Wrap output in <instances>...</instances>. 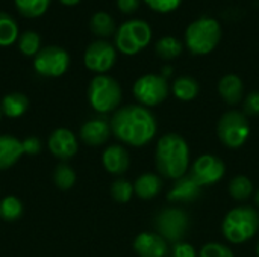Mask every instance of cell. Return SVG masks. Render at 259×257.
Masks as SVG:
<instances>
[{"mask_svg": "<svg viewBox=\"0 0 259 257\" xmlns=\"http://www.w3.org/2000/svg\"><path fill=\"white\" fill-rule=\"evenodd\" d=\"M109 124L114 136L131 147L149 144L158 130L155 115L141 105H129L117 109Z\"/></svg>", "mask_w": 259, "mask_h": 257, "instance_id": "1", "label": "cell"}, {"mask_svg": "<svg viewBox=\"0 0 259 257\" xmlns=\"http://www.w3.org/2000/svg\"><path fill=\"white\" fill-rule=\"evenodd\" d=\"M155 164L161 176L178 180L185 176L190 165V147L178 133H165L159 138L155 151Z\"/></svg>", "mask_w": 259, "mask_h": 257, "instance_id": "2", "label": "cell"}, {"mask_svg": "<svg viewBox=\"0 0 259 257\" xmlns=\"http://www.w3.org/2000/svg\"><path fill=\"white\" fill-rule=\"evenodd\" d=\"M259 230V212L250 206H240L229 211L223 220L222 232L232 244H243L252 239Z\"/></svg>", "mask_w": 259, "mask_h": 257, "instance_id": "3", "label": "cell"}, {"mask_svg": "<svg viewBox=\"0 0 259 257\" xmlns=\"http://www.w3.org/2000/svg\"><path fill=\"white\" fill-rule=\"evenodd\" d=\"M222 38V27L217 20L202 17L193 21L185 32V42L191 53L208 55L211 53Z\"/></svg>", "mask_w": 259, "mask_h": 257, "instance_id": "4", "label": "cell"}, {"mask_svg": "<svg viewBox=\"0 0 259 257\" xmlns=\"http://www.w3.org/2000/svg\"><path fill=\"white\" fill-rule=\"evenodd\" d=\"M88 101L91 108L99 114H109L112 111H117L121 103L120 83L111 76L97 74L90 82Z\"/></svg>", "mask_w": 259, "mask_h": 257, "instance_id": "5", "label": "cell"}, {"mask_svg": "<svg viewBox=\"0 0 259 257\" xmlns=\"http://www.w3.org/2000/svg\"><path fill=\"white\" fill-rule=\"evenodd\" d=\"M152 39V29L143 20H131L120 26L115 32V45L117 48L127 56L137 55Z\"/></svg>", "mask_w": 259, "mask_h": 257, "instance_id": "6", "label": "cell"}, {"mask_svg": "<svg viewBox=\"0 0 259 257\" xmlns=\"http://www.w3.org/2000/svg\"><path fill=\"white\" fill-rule=\"evenodd\" d=\"M217 135L220 142L228 148H240L246 144L250 135V126L244 114L238 111H229L219 120Z\"/></svg>", "mask_w": 259, "mask_h": 257, "instance_id": "7", "label": "cell"}, {"mask_svg": "<svg viewBox=\"0 0 259 257\" xmlns=\"http://www.w3.org/2000/svg\"><path fill=\"white\" fill-rule=\"evenodd\" d=\"M155 227L158 230V235H161L167 242L178 244L182 242L184 236L187 235L190 218L182 209L168 208L158 214L155 220Z\"/></svg>", "mask_w": 259, "mask_h": 257, "instance_id": "8", "label": "cell"}, {"mask_svg": "<svg viewBox=\"0 0 259 257\" xmlns=\"http://www.w3.org/2000/svg\"><path fill=\"white\" fill-rule=\"evenodd\" d=\"M134 97L144 108L158 106L168 97V83L164 76L144 74L134 83Z\"/></svg>", "mask_w": 259, "mask_h": 257, "instance_id": "9", "label": "cell"}, {"mask_svg": "<svg viewBox=\"0 0 259 257\" xmlns=\"http://www.w3.org/2000/svg\"><path fill=\"white\" fill-rule=\"evenodd\" d=\"M68 67L70 55L58 45L42 47L33 59V68L42 77H59L68 70Z\"/></svg>", "mask_w": 259, "mask_h": 257, "instance_id": "10", "label": "cell"}, {"mask_svg": "<svg viewBox=\"0 0 259 257\" xmlns=\"http://www.w3.org/2000/svg\"><path fill=\"white\" fill-rule=\"evenodd\" d=\"M115 59H117L115 47L103 39L91 42L83 55L85 67L97 74H105L106 71H109L114 67Z\"/></svg>", "mask_w": 259, "mask_h": 257, "instance_id": "11", "label": "cell"}, {"mask_svg": "<svg viewBox=\"0 0 259 257\" xmlns=\"http://www.w3.org/2000/svg\"><path fill=\"white\" fill-rule=\"evenodd\" d=\"M226 173V165L223 161L214 155L199 156L191 167V177L199 186H211L219 183Z\"/></svg>", "mask_w": 259, "mask_h": 257, "instance_id": "12", "label": "cell"}, {"mask_svg": "<svg viewBox=\"0 0 259 257\" xmlns=\"http://www.w3.org/2000/svg\"><path fill=\"white\" fill-rule=\"evenodd\" d=\"M47 147L56 159L68 161L76 156L79 150V142H77L76 135L71 130L65 127H59L50 133Z\"/></svg>", "mask_w": 259, "mask_h": 257, "instance_id": "13", "label": "cell"}, {"mask_svg": "<svg viewBox=\"0 0 259 257\" xmlns=\"http://www.w3.org/2000/svg\"><path fill=\"white\" fill-rule=\"evenodd\" d=\"M134 251L140 257H165L168 254V245L161 235L143 232L134 239Z\"/></svg>", "mask_w": 259, "mask_h": 257, "instance_id": "14", "label": "cell"}, {"mask_svg": "<svg viewBox=\"0 0 259 257\" xmlns=\"http://www.w3.org/2000/svg\"><path fill=\"white\" fill-rule=\"evenodd\" d=\"M111 124L103 118H93L82 124L79 136L90 147L103 145L111 136Z\"/></svg>", "mask_w": 259, "mask_h": 257, "instance_id": "15", "label": "cell"}, {"mask_svg": "<svg viewBox=\"0 0 259 257\" xmlns=\"http://www.w3.org/2000/svg\"><path fill=\"white\" fill-rule=\"evenodd\" d=\"M102 164H103V168L109 174L121 176L129 170V165H131L129 153L123 145H118V144L109 145L105 148L102 155Z\"/></svg>", "mask_w": 259, "mask_h": 257, "instance_id": "16", "label": "cell"}, {"mask_svg": "<svg viewBox=\"0 0 259 257\" xmlns=\"http://www.w3.org/2000/svg\"><path fill=\"white\" fill-rule=\"evenodd\" d=\"M202 194V186L196 183L191 176H184L178 179L167 194V200L170 203H191L196 201Z\"/></svg>", "mask_w": 259, "mask_h": 257, "instance_id": "17", "label": "cell"}, {"mask_svg": "<svg viewBox=\"0 0 259 257\" xmlns=\"http://www.w3.org/2000/svg\"><path fill=\"white\" fill-rule=\"evenodd\" d=\"M23 153L21 141L11 135H0V171L14 167Z\"/></svg>", "mask_w": 259, "mask_h": 257, "instance_id": "18", "label": "cell"}, {"mask_svg": "<svg viewBox=\"0 0 259 257\" xmlns=\"http://www.w3.org/2000/svg\"><path fill=\"white\" fill-rule=\"evenodd\" d=\"M134 191L141 200H153L162 191V179L153 173H144L135 180Z\"/></svg>", "mask_w": 259, "mask_h": 257, "instance_id": "19", "label": "cell"}, {"mask_svg": "<svg viewBox=\"0 0 259 257\" xmlns=\"http://www.w3.org/2000/svg\"><path fill=\"white\" fill-rule=\"evenodd\" d=\"M244 92L243 80L237 74H226L219 82V94L228 105H237L241 101Z\"/></svg>", "mask_w": 259, "mask_h": 257, "instance_id": "20", "label": "cell"}, {"mask_svg": "<svg viewBox=\"0 0 259 257\" xmlns=\"http://www.w3.org/2000/svg\"><path fill=\"white\" fill-rule=\"evenodd\" d=\"M27 108H29V100L21 92L6 94L2 98V103H0L2 114L6 115L8 118H20V117H23L26 114Z\"/></svg>", "mask_w": 259, "mask_h": 257, "instance_id": "21", "label": "cell"}, {"mask_svg": "<svg viewBox=\"0 0 259 257\" xmlns=\"http://www.w3.org/2000/svg\"><path fill=\"white\" fill-rule=\"evenodd\" d=\"M200 91V86L197 83V80L191 76H182L178 77L173 83V94L176 95V98H179L181 101H191L197 97Z\"/></svg>", "mask_w": 259, "mask_h": 257, "instance_id": "22", "label": "cell"}, {"mask_svg": "<svg viewBox=\"0 0 259 257\" xmlns=\"http://www.w3.org/2000/svg\"><path fill=\"white\" fill-rule=\"evenodd\" d=\"M90 29L94 35H97L100 38H108L117 32L114 18L108 12H103V11L93 14L91 20H90Z\"/></svg>", "mask_w": 259, "mask_h": 257, "instance_id": "23", "label": "cell"}, {"mask_svg": "<svg viewBox=\"0 0 259 257\" xmlns=\"http://www.w3.org/2000/svg\"><path fill=\"white\" fill-rule=\"evenodd\" d=\"M20 36L18 24L8 12L0 11V47H9Z\"/></svg>", "mask_w": 259, "mask_h": 257, "instance_id": "24", "label": "cell"}, {"mask_svg": "<svg viewBox=\"0 0 259 257\" xmlns=\"http://www.w3.org/2000/svg\"><path fill=\"white\" fill-rule=\"evenodd\" d=\"M17 11L26 18H36L47 12L50 0H14Z\"/></svg>", "mask_w": 259, "mask_h": 257, "instance_id": "25", "label": "cell"}, {"mask_svg": "<svg viewBox=\"0 0 259 257\" xmlns=\"http://www.w3.org/2000/svg\"><path fill=\"white\" fill-rule=\"evenodd\" d=\"M229 194L237 201H246L253 194V183L246 176H237L229 183Z\"/></svg>", "mask_w": 259, "mask_h": 257, "instance_id": "26", "label": "cell"}, {"mask_svg": "<svg viewBox=\"0 0 259 257\" xmlns=\"http://www.w3.org/2000/svg\"><path fill=\"white\" fill-rule=\"evenodd\" d=\"M23 215V203L14 195L0 198V220L17 221Z\"/></svg>", "mask_w": 259, "mask_h": 257, "instance_id": "27", "label": "cell"}, {"mask_svg": "<svg viewBox=\"0 0 259 257\" xmlns=\"http://www.w3.org/2000/svg\"><path fill=\"white\" fill-rule=\"evenodd\" d=\"M17 44H18V50L24 56L35 58L36 53L41 50V36L35 30H26L18 36Z\"/></svg>", "mask_w": 259, "mask_h": 257, "instance_id": "28", "label": "cell"}, {"mask_svg": "<svg viewBox=\"0 0 259 257\" xmlns=\"http://www.w3.org/2000/svg\"><path fill=\"white\" fill-rule=\"evenodd\" d=\"M155 48H156V53H158L159 58L170 61V59L178 58L182 53L184 45H182V42L179 39H176L173 36H164L156 42Z\"/></svg>", "mask_w": 259, "mask_h": 257, "instance_id": "29", "label": "cell"}, {"mask_svg": "<svg viewBox=\"0 0 259 257\" xmlns=\"http://www.w3.org/2000/svg\"><path fill=\"white\" fill-rule=\"evenodd\" d=\"M53 183L61 191H68L76 183V173L67 164H59L53 171Z\"/></svg>", "mask_w": 259, "mask_h": 257, "instance_id": "30", "label": "cell"}, {"mask_svg": "<svg viewBox=\"0 0 259 257\" xmlns=\"http://www.w3.org/2000/svg\"><path fill=\"white\" fill-rule=\"evenodd\" d=\"M134 194H135L134 183H131L126 179H118L111 186V195H112V198L117 203H127V201H131Z\"/></svg>", "mask_w": 259, "mask_h": 257, "instance_id": "31", "label": "cell"}, {"mask_svg": "<svg viewBox=\"0 0 259 257\" xmlns=\"http://www.w3.org/2000/svg\"><path fill=\"white\" fill-rule=\"evenodd\" d=\"M199 257H235L232 250L223 244L219 242H209L205 244L199 253Z\"/></svg>", "mask_w": 259, "mask_h": 257, "instance_id": "32", "label": "cell"}, {"mask_svg": "<svg viewBox=\"0 0 259 257\" xmlns=\"http://www.w3.org/2000/svg\"><path fill=\"white\" fill-rule=\"evenodd\" d=\"M153 11L156 12H170V11H175L182 0H144Z\"/></svg>", "mask_w": 259, "mask_h": 257, "instance_id": "33", "label": "cell"}, {"mask_svg": "<svg viewBox=\"0 0 259 257\" xmlns=\"http://www.w3.org/2000/svg\"><path fill=\"white\" fill-rule=\"evenodd\" d=\"M21 145H23V153L24 155H29V156H35L41 151L42 145H41V141L39 138L36 136H27L21 141Z\"/></svg>", "mask_w": 259, "mask_h": 257, "instance_id": "34", "label": "cell"}, {"mask_svg": "<svg viewBox=\"0 0 259 257\" xmlns=\"http://www.w3.org/2000/svg\"><path fill=\"white\" fill-rule=\"evenodd\" d=\"M244 114L246 115H259V91L250 92L244 100Z\"/></svg>", "mask_w": 259, "mask_h": 257, "instance_id": "35", "label": "cell"}, {"mask_svg": "<svg viewBox=\"0 0 259 257\" xmlns=\"http://www.w3.org/2000/svg\"><path fill=\"white\" fill-rule=\"evenodd\" d=\"M173 257H197L196 248L188 242H178L173 247Z\"/></svg>", "mask_w": 259, "mask_h": 257, "instance_id": "36", "label": "cell"}, {"mask_svg": "<svg viewBox=\"0 0 259 257\" xmlns=\"http://www.w3.org/2000/svg\"><path fill=\"white\" fill-rule=\"evenodd\" d=\"M141 0H117V6L124 14H132L138 9Z\"/></svg>", "mask_w": 259, "mask_h": 257, "instance_id": "37", "label": "cell"}, {"mask_svg": "<svg viewBox=\"0 0 259 257\" xmlns=\"http://www.w3.org/2000/svg\"><path fill=\"white\" fill-rule=\"evenodd\" d=\"M62 5H65V6H74V5H77L80 0H59Z\"/></svg>", "mask_w": 259, "mask_h": 257, "instance_id": "38", "label": "cell"}, {"mask_svg": "<svg viewBox=\"0 0 259 257\" xmlns=\"http://www.w3.org/2000/svg\"><path fill=\"white\" fill-rule=\"evenodd\" d=\"M256 204L259 206V189H258V192H256Z\"/></svg>", "mask_w": 259, "mask_h": 257, "instance_id": "39", "label": "cell"}, {"mask_svg": "<svg viewBox=\"0 0 259 257\" xmlns=\"http://www.w3.org/2000/svg\"><path fill=\"white\" fill-rule=\"evenodd\" d=\"M256 256L259 257V242H258V245H256Z\"/></svg>", "mask_w": 259, "mask_h": 257, "instance_id": "40", "label": "cell"}, {"mask_svg": "<svg viewBox=\"0 0 259 257\" xmlns=\"http://www.w3.org/2000/svg\"><path fill=\"white\" fill-rule=\"evenodd\" d=\"M0 118H2V109H0Z\"/></svg>", "mask_w": 259, "mask_h": 257, "instance_id": "41", "label": "cell"}]
</instances>
